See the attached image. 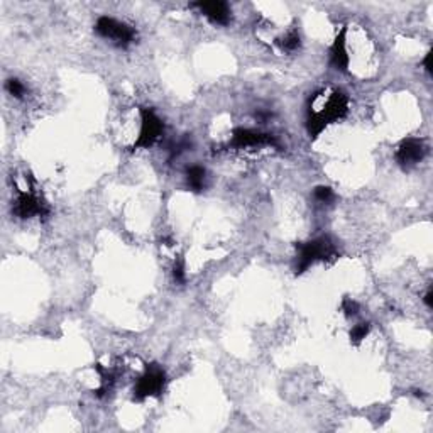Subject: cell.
Segmentation results:
<instances>
[{
    "mask_svg": "<svg viewBox=\"0 0 433 433\" xmlns=\"http://www.w3.org/2000/svg\"><path fill=\"white\" fill-rule=\"evenodd\" d=\"M349 110V100H347L345 93L335 90L327 97L325 103L320 107V110H313L308 108V119L307 127L310 137H316L328 124L335 121H341L347 115Z\"/></svg>",
    "mask_w": 433,
    "mask_h": 433,
    "instance_id": "6da1fadb",
    "label": "cell"
},
{
    "mask_svg": "<svg viewBox=\"0 0 433 433\" xmlns=\"http://www.w3.org/2000/svg\"><path fill=\"white\" fill-rule=\"evenodd\" d=\"M296 274H303L316 261H328L337 256L330 237H319L308 242H300V244H296Z\"/></svg>",
    "mask_w": 433,
    "mask_h": 433,
    "instance_id": "7a4b0ae2",
    "label": "cell"
},
{
    "mask_svg": "<svg viewBox=\"0 0 433 433\" xmlns=\"http://www.w3.org/2000/svg\"><path fill=\"white\" fill-rule=\"evenodd\" d=\"M166 386V372L158 364H148L145 371L134 386V401H144L151 396H159Z\"/></svg>",
    "mask_w": 433,
    "mask_h": 433,
    "instance_id": "3957f363",
    "label": "cell"
},
{
    "mask_svg": "<svg viewBox=\"0 0 433 433\" xmlns=\"http://www.w3.org/2000/svg\"><path fill=\"white\" fill-rule=\"evenodd\" d=\"M97 34L110 39L115 46L119 48H127L129 44L134 43L136 39V31L130 26L124 24V22H119L115 19L102 16L97 21L95 24Z\"/></svg>",
    "mask_w": 433,
    "mask_h": 433,
    "instance_id": "277c9868",
    "label": "cell"
},
{
    "mask_svg": "<svg viewBox=\"0 0 433 433\" xmlns=\"http://www.w3.org/2000/svg\"><path fill=\"white\" fill-rule=\"evenodd\" d=\"M164 134V124L161 119L151 108H141V132L132 149H148Z\"/></svg>",
    "mask_w": 433,
    "mask_h": 433,
    "instance_id": "5b68a950",
    "label": "cell"
},
{
    "mask_svg": "<svg viewBox=\"0 0 433 433\" xmlns=\"http://www.w3.org/2000/svg\"><path fill=\"white\" fill-rule=\"evenodd\" d=\"M12 212L21 219H31V216H48L50 215V207L46 201L39 200L34 195V192H21L16 200V207Z\"/></svg>",
    "mask_w": 433,
    "mask_h": 433,
    "instance_id": "8992f818",
    "label": "cell"
},
{
    "mask_svg": "<svg viewBox=\"0 0 433 433\" xmlns=\"http://www.w3.org/2000/svg\"><path fill=\"white\" fill-rule=\"evenodd\" d=\"M230 145L235 149L254 148V145H274V148H278V141L272 134L257 132V130L251 129H235Z\"/></svg>",
    "mask_w": 433,
    "mask_h": 433,
    "instance_id": "52a82bcc",
    "label": "cell"
},
{
    "mask_svg": "<svg viewBox=\"0 0 433 433\" xmlns=\"http://www.w3.org/2000/svg\"><path fill=\"white\" fill-rule=\"evenodd\" d=\"M425 154H427V148H425L423 141L410 137V139H405L399 144L396 151V161L399 166L412 168L420 163L425 158Z\"/></svg>",
    "mask_w": 433,
    "mask_h": 433,
    "instance_id": "ba28073f",
    "label": "cell"
},
{
    "mask_svg": "<svg viewBox=\"0 0 433 433\" xmlns=\"http://www.w3.org/2000/svg\"><path fill=\"white\" fill-rule=\"evenodd\" d=\"M193 7L200 9V12L203 14L208 21H212L214 24L219 26H227L232 19V10H230L229 3L220 2V0H212V2H197L193 3Z\"/></svg>",
    "mask_w": 433,
    "mask_h": 433,
    "instance_id": "9c48e42d",
    "label": "cell"
},
{
    "mask_svg": "<svg viewBox=\"0 0 433 433\" xmlns=\"http://www.w3.org/2000/svg\"><path fill=\"white\" fill-rule=\"evenodd\" d=\"M345 34H347V26H343L342 31L339 32V36L335 37L334 44L330 48V63L335 70H341V72H347L349 68V53H347V44H345Z\"/></svg>",
    "mask_w": 433,
    "mask_h": 433,
    "instance_id": "30bf717a",
    "label": "cell"
},
{
    "mask_svg": "<svg viewBox=\"0 0 433 433\" xmlns=\"http://www.w3.org/2000/svg\"><path fill=\"white\" fill-rule=\"evenodd\" d=\"M186 183H188V188L192 190V192H201L203 190V185H205V170L201 166H199V164H195V166L188 168L186 170Z\"/></svg>",
    "mask_w": 433,
    "mask_h": 433,
    "instance_id": "8fae6325",
    "label": "cell"
},
{
    "mask_svg": "<svg viewBox=\"0 0 433 433\" xmlns=\"http://www.w3.org/2000/svg\"><path fill=\"white\" fill-rule=\"evenodd\" d=\"M278 44L283 51H288V53H291V51H296L301 44L300 34H298L296 31H291L285 37H281V39L278 41Z\"/></svg>",
    "mask_w": 433,
    "mask_h": 433,
    "instance_id": "7c38bea8",
    "label": "cell"
},
{
    "mask_svg": "<svg viewBox=\"0 0 433 433\" xmlns=\"http://www.w3.org/2000/svg\"><path fill=\"white\" fill-rule=\"evenodd\" d=\"M369 330H371V323L369 322H362V323L354 325L352 330H350V342L356 343V345L357 343H361L365 337H367Z\"/></svg>",
    "mask_w": 433,
    "mask_h": 433,
    "instance_id": "4fadbf2b",
    "label": "cell"
},
{
    "mask_svg": "<svg viewBox=\"0 0 433 433\" xmlns=\"http://www.w3.org/2000/svg\"><path fill=\"white\" fill-rule=\"evenodd\" d=\"M6 88H7V92H9L12 97H16V99H22V97L26 95V87L22 85V81L17 80V78H10V80H7Z\"/></svg>",
    "mask_w": 433,
    "mask_h": 433,
    "instance_id": "5bb4252c",
    "label": "cell"
},
{
    "mask_svg": "<svg viewBox=\"0 0 433 433\" xmlns=\"http://www.w3.org/2000/svg\"><path fill=\"white\" fill-rule=\"evenodd\" d=\"M173 278L178 285H183L186 281V271H185V261L183 257H178L173 264Z\"/></svg>",
    "mask_w": 433,
    "mask_h": 433,
    "instance_id": "9a60e30c",
    "label": "cell"
},
{
    "mask_svg": "<svg viewBox=\"0 0 433 433\" xmlns=\"http://www.w3.org/2000/svg\"><path fill=\"white\" fill-rule=\"evenodd\" d=\"M315 199L320 201V203H330L334 200V192H332L328 186H316L315 192H313Z\"/></svg>",
    "mask_w": 433,
    "mask_h": 433,
    "instance_id": "2e32d148",
    "label": "cell"
},
{
    "mask_svg": "<svg viewBox=\"0 0 433 433\" xmlns=\"http://www.w3.org/2000/svg\"><path fill=\"white\" fill-rule=\"evenodd\" d=\"M342 312L345 313L347 316H356L359 313V303L352 298H343L342 301Z\"/></svg>",
    "mask_w": 433,
    "mask_h": 433,
    "instance_id": "e0dca14e",
    "label": "cell"
},
{
    "mask_svg": "<svg viewBox=\"0 0 433 433\" xmlns=\"http://www.w3.org/2000/svg\"><path fill=\"white\" fill-rule=\"evenodd\" d=\"M430 59H432V51H428L427 56H425L423 63H421V65H423V68L427 70V73L432 72V68H430Z\"/></svg>",
    "mask_w": 433,
    "mask_h": 433,
    "instance_id": "ac0fdd59",
    "label": "cell"
},
{
    "mask_svg": "<svg viewBox=\"0 0 433 433\" xmlns=\"http://www.w3.org/2000/svg\"><path fill=\"white\" fill-rule=\"evenodd\" d=\"M432 296H433L432 290H428V291H427V294H425V298H423L425 305H427L428 308H433V300H432Z\"/></svg>",
    "mask_w": 433,
    "mask_h": 433,
    "instance_id": "d6986e66",
    "label": "cell"
}]
</instances>
